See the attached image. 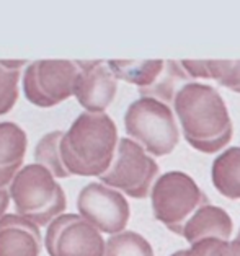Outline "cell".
Returning a JSON list of instances; mask_svg holds the SVG:
<instances>
[{"mask_svg":"<svg viewBox=\"0 0 240 256\" xmlns=\"http://www.w3.org/2000/svg\"><path fill=\"white\" fill-rule=\"evenodd\" d=\"M124 128L129 139L154 157L168 155L180 139L172 108L149 96H141L128 106Z\"/></svg>","mask_w":240,"mask_h":256,"instance_id":"cell-4","label":"cell"},{"mask_svg":"<svg viewBox=\"0 0 240 256\" xmlns=\"http://www.w3.org/2000/svg\"><path fill=\"white\" fill-rule=\"evenodd\" d=\"M189 80H191V77L183 68L181 62H176L172 59L163 60V67L157 78L146 88H139V93H141V96L155 98L159 102L168 104L173 102L176 92L183 85L189 84Z\"/></svg>","mask_w":240,"mask_h":256,"instance_id":"cell-15","label":"cell"},{"mask_svg":"<svg viewBox=\"0 0 240 256\" xmlns=\"http://www.w3.org/2000/svg\"><path fill=\"white\" fill-rule=\"evenodd\" d=\"M217 243V238H204L191 243V246L186 250H178L170 256H209L212 246Z\"/></svg>","mask_w":240,"mask_h":256,"instance_id":"cell-21","label":"cell"},{"mask_svg":"<svg viewBox=\"0 0 240 256\" xmlns=\"http://www.w3.org/2000/svg\"><path fill=\"white\" fill-rule=\"evenodd\" d=\"M10 206V194L9 188H0V217L7 214V209Z\"/></svg>","mask_w":240,"mask_h":256,"instance_id":"cell-23","label":"cell"},{"mask_svg":"<svg viewBox=\"0 0 240 256\" xmlns=\"http://www.w3.org/2000/svg\"><path fill=\"white\" fill-rule=\"evenodd\" d=\"M204 78H214L217 84L240 93V59L237 60H203Z\"/></svg>","mask_w":240,"mask_h":256,"instance_id":"cell-20","label":"cell"},{"mask_svg":"<svg viewBox=\"0 0 240 256\" xmlns=\"http://www.w3.org/2000/svg\"><path fill=\"white\" fill-rule=\"evenodd\" d=\"M183 136L199 152L214 154L232 137V120L220 93L211 85L189 82L173 98Z\"/></svg>","mask_w":240,"mask_h":256,"instance_id":"cell-1","label":"cell"},{"mask_svg":"<svg viewBox=\"0 0 240 256\" xmlns=\"http://www.w3.org/2000/svg\"><path fill=\"white\" fill-rule=\"evenodd\" d=\"M79 216L100 234H119L129 222L131 209L123 192L103 183H88L77 196Z\"/></svg>","mask_w":240,"mask_h":256,"instance_id":"cell-9","label":"cell"},{"mask_svg":"<svg viewBox=\"0 0 240 256\" xmlns=\"http://www.w3.org/2000/svg\"><path fill=\"white\" fill-rule=\"evenodd\" d=\"M159 174V165L150 155L129 137L118 140L115 157L103 174L100 183L110 186L129 198L144 199L149 196L152 181Z\"/></svg>","mask_w":240,"mask_h":256,"instance_id":"cell-6","label":"cell"},{"mask_svg":"<svg viewBox=\"0 0 240 256\" xmlns=\"http://www.w3.org/2000/svg\"><path fill=\"white\" fill-rule=\"evenodd\" d=\"M43 245L49 256H103V235L79 214H61L48 224Z\"/></svg>","mask_w":240,"mask_h":256,"instance_id":"cell-8","label":"cell"},{"mask_svg":"<svg viewBox=\"0 0 240 256\" xmlns=\"http://www.w3.org/2000/svg\"><path fill=\"white\" fill-rule=\"evenodd\" d=\"M25 59H0V116L7 114L18 100V82Z\"/></svg>","mask_w":240,"mask_h":256,"instance_id":"cell-18","label":"cell"},{"mask_svg":"<svg viewBox=\"0 0 240 256\" xmlns=\"http://www.w3.org/2000/svg\"><path fill=\"white\" fill-rule=\"evenodd\" d=\"M209 256H240V240H217Z\"/></svg>","mask_w":240,"mask_h":256,"instance_id":"cell-22","label":"cell"},{"mask_svg":"<svg viewBox=\"0 0 240 256\" xmlns=\"http://www.w3.org/2000/svg\"><path fill=\"white\" fill-rule=\"evenodd\" d=\"M41 248V232L35 222L18 214L0 217V256H40Z\"/></svg>","mask_w":240,"mask_h":256,"instance_id":"cell-11","label":"cell"},{"mask_svg":"<svg viewBox=\"0 0 240 256\" xmlns=\"http://www.w3.org/2000/svg\"><path fill=\"white\" fill-rule=\"evenodd\" d=\"M28 150V136L14 121L0 122V188H9L17 172L23 166Z\"/></svg>","mask_w":240,"mask_h":256,"instance_id":"cell-13","label":"cell"},{"mask_svg":"<svg viewBox=\"0 0 240 256\" xmlns=\"http://www.w3.org/2000/svg\"><path fill=\"white\" fill-rule=\"evenodd\" d=\"M75 74H77V66L74 60H33L25 67L22 74L23 93L35 106L53 108L72 96Z\"/></svg>","mask_w":240,"mask_h":256,"instance_id":"cell-7","label":"cell"},{"mask_svg":"<svg viewBox=\"0 0 240 256\" xmlns=\"http://www.w3.org/2000/svg\"><path fill=\"white\" fill-rule=\"evenodd\" d=\"M10 199L17 214L27 217L38 227L48 226L67 208L66 192L53 173L43 165H23L9 184Z\"/></svg>","mask_w":240,"mask_h":256,"instance_id":"cell-3","label":"cell"},{"mask_svg":"<svg viewBox=\"0 0 240 256\" xmlns=\"http://www.w3.org/2000/svg\"><path fill=\"white\" fill-rule=\"evenodd\" d=\"M64 130L56 129L51 132L44 134L40 140H38L35 147V164L43 165L46 170L53 173L54 178H69L71 174L66 170L64 164H62L59 144L62 139Z\"/></svg>","mask_w":240,"mask_h":256,"instance_id":"cell-17","label":"cell"},{"mask_svg":"<svg viewBox=\"0 0 240 256\" xmlns=\"http://www.w3.org/2000/svg\"><path fill=\"white\" fill-rule=\"evenodd\" d=\"M118 140V128L106 113H80L62 134V164L71 176H100L108 170Z\"/></svg>","mask_w":240,"mask_h":256,"instance_id":"cell-2","label":"cell"},{"mask_svg":"<svg viewBox=\"0 0 240 256\" xmlns=\"http://www.w3.org/2000/svg\"><path fill=\"white\" fill-rule=\"evenodd\" d=\"M232 228V218L222 208L203 204L186 218L181 235L185 236L188 243H194L204 238L229 240Z\"/></svg>","mask_w":240,"mask_h":256,"instance_id":"cell-12","label":"cell"},{"mask_svg":"<svg viewBox=\"0 0 240 256\" xmlns=\"http://www.w3.org/2000/svg\"><path fill=\"white\" fill-rule=\"evenodd\" d=\"M149 194L155 218L178 235H181L186 218L199 206L209 204L196 181L183 172L163 173L155 180Z\"/></svg>","mask_w":240,"mask_h":256,"instance_id":"cell-5","label":"cell"},{"mask_svg":"<svg viewBox=\"0 0 240 256\" xmlns=\"http://www.w3.org/2000/svg\"><path fill=\"white\" fill-rule=\"evenodd\" d=\"M103 256H154V250L142 235L123 230L105 242Z\"/></svg>","mask_w":240,"mask_h":256,"instance_id":"cell-19","label":"cell"},{"mask_svg":"<svg viewBox=\"0 0 240 256\" xmlns=\"http://www.w3.org/2000/svg\"><path fill=\"white\" fill-rule=\"evenodd\" d=\"M237 240H240V230H238V234H237Z\"/></svg>","mask_w":240,"mask_h":256,"instance_id":"cell-24","label":"cell"},{"mask_svg":"<svg viewBox=\"0 0 240 256\" xmlns=\"http://www.w3.org/2000/svg\"><path fill=\"white\" fill-rule=\"evenodd\" d=\"M74 62L77 66V74L72 95L88 113H105L118 92V80L106 60L75 59Z\"/></svg>","mask_w":240,"mask_h":256,"instance_id":"cell-10","label":"cell"},{"mask_svg":"<svg viewBox=\"0 0 240 256\" xmlns=\"http://www.w3.org/2000/svg\"><path fill=\"white\" fill-rule=\"evenodd\" d=\"M110 70L116 80L137 85V88H146L157 78L163 67L162 59L134 60V59H111L106 60Z\"/></svg>","mask_w":240,"mask_h":256,"instance_id":"cell-16","label":"cell"},{"mask_svg":"<svg viewBox=\"0 0 240 256\" xmlns=\"http://www.w3.org/2000/svg\"><path fill=\"white\" fill-rule=\"evenodd\" d=\"M212 184L229 199H240V147H230L212 162Z\"/></svg>","mask_w":240,"mask_h":256,"instance_id":"cell-14","label":"cell"}]
</instances>
